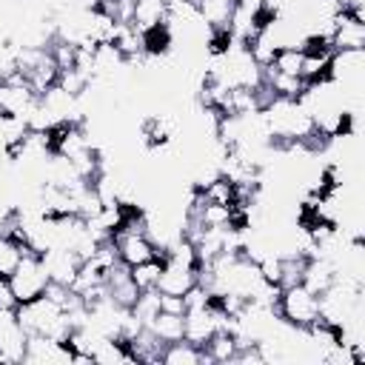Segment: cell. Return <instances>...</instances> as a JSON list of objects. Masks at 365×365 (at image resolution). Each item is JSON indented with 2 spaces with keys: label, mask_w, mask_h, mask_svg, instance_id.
Listing matches in <instances>:
<instances>
[{
  "label": "cell",
  "mask_w": 365,
  "mask_h": 365,
  "mask_svg": "<svg viewBox=\"0 0 365 365\" xmlns=\"http://www.w3.org/2000/svg\"><path fill=\"white\" fill-rule=\"evenodd\" d=\"M14 314H17V322L23 325V331L29 336H51V339L66 342L68 334H71V328H74L71 319L66 317V311L57 302H51L48 297L17 302Z\"/></svg>",
  "instance_id": "obj_1"
},
{
  "label": "cell",
  "mask_w": 365,
  "mask_h": 365,
  "mask_svg": "<svg viewBox=\"0 0 365 365\" xmlns=\"http://www.w3.org/2000/svg\"><path fill=\"white\" fill-rule=\"evenodd\" d=\"M274 311L291 328H308L311 322L319 319V294H314L302 282L285 285L279 291V299H277V308Z\"/></svg>",
  "instance_id": "obj_2"
},
{
  "label": "cell",
  "mask_w": 365,
  "mask_h": 365,
  "mask_svg": "<svg viewBox=\"0 0 365 365\" xmlns=\"http://www.w3.org/2000/svg\"><path fill=\"white\" fill-rule=\"evenodd\" d=\"M9 282H11V291H14L17 302H29V299L43 297V291L48 285V274H46V268L40 262V254L26 251L23 259L17 262V268L11 271Z\"/></svg>",
  "instance_id": "obj_3"
},
{
  "label": "cell",
  "mask_w": 365,
  "mask_h": 365,
  "mask_svg": "<svg viewBox=\"0 0 365 365\" xmlns=\"http://www.w3.org/2000/svg\"><path fill=\"white\" fill-rule=\"evenodd\" d=\"M29 334L17 322L14 308H0V365H17L26 356Z\"/></svg>",
  "instance_id": "obj_4"
},
{
  "label": "cell",
  "mask_w": 365,
  "mask_h": 365,
  "mask_svg": "<svg viewBox=\"0 0 365 365\" xmlns=\"http://www.w3.org/2000/svg\"><path fill=\"white\" fill-rule=\"evenodd\" d=\"M194 285H197V262L163 257V271H160V279H157V291L160 294L185 297V291L194 288Z\"/></svg>",
  "instance_id": "obj_5"
},
{
  "label": "cell",
  "mask_w": 365,
  "mask_h": 365,
  "mask_svg": "<svg viewBox=\"0 0 365 365\" xmlns=\"http://www.w3.org/2000/svg\"><path fill=\"white\" fill-rule=\"evenodd\" d=\"M365 48V20L351 11H336L331 20V51Z\"/></svg>",
  "instance_id": "obj_6"
},
{
  "label": "cell",
  "mask_w": 365,
  "mask_h": 365,
  "mask_svg": "<svg viewBox=\"0 0 365 365\" xmlns=\"http://www.w3.org/2000/svg\"><path fill=\"white\" fill-rule=\"evenodd\" d=\"M40 262H43V268L48 274V282H60V285H68L71 288V282H74L77 268H80L83 259H80L77 251L54 245V248H48V251L40 254Z\"/></svg>",
  "instance_id": "obj_7"
},
{
  "label": "cell",
  "mask_w": 365,
  "mask_h": 365,
  "mask_svg": "<svg viewBox=\"0 0 365 365\" xmlns=\"http://www.w3.org/2000/svg\"><path fill=\"white\" fill-rule=\"evenodd\" d=\"M23 362H29V365H68L71 348L60 339H51V336H29Z\"/></svg>",
  "instance_id": "obj_8"
},
{
  "label": "cell",
  "mask_w": 365,
  "mask_h": 365,
  "mask_svg": "<svg viewBox=\"0 0 365 365\" xmlns=\"http://www.w3.org/2000/svg\"><path fill=\"white\" fill-rule=\"evenodd\" d=\"M334 279H336V271H334L331 259H325V257H305L302 277H299V282L305 288H311L314 294H322Z\"/></svg>",
  "instance_id": "obj_9"
},
{
  "label": "cell",
  "mask_w": 365,
  "mask_h": 365,
  "mask_svg": "<svg viewBox=\"0 0 365 365\" xmlns=\"http://www.w3.org/2000/svg\"><path fill=\"white\" fill-rule=\"evenodd\" d=\"M165 20H168V0H134L131 26H137L140 31H154L165 26Z\"/></svg>",
  "instance_id": "obj_10"
},
{
  "label": "cell",
  "mask_w": 365,
  "mask_h": 365,
  "mask_svg": "<svg viewBox=\"0 0 365 365\" xmlns=\"http://www.w3.org/2000/svg\"><path fill=\"white\" fill-rule=\"evenodd\" d=\"M160 362L163 365H200V362H208V359H205V351L200 345H194L188 339H177V342L163 345Z\"/></svg>",
  "instance_id": "obj_11"
},
{
  "label": "cell",
  "mask_w": 365,
  "mask_h": 365,
  "mask_svg": "<svg viewBox=\"0 0 365 365\" xmlns=\"http://www.w3.org/2000/svg\"><path fill=\"white\" fill-rule=\"evenodd\" d=\"M237 348H240L237 334L222 331V328H220V331H214V334L208 336V342L202 345V351H205V359H208V362H234Z\"/></svg>",
  "instance_id": "obj_12"
},
{
  "label": "cell",
  "mask_w": 365,
  "mask_h": 365,
  "mask_svg": "<svg viewBox=\"0 0 365 365\" xmlns=\"http://www.w3.org/2000/svg\"><path fill=\"white\" fill-rule=\"evenodd\" d=\"M145 328H148L163 345L182 339V331H185V325H182V314H171V311H157L154 319H151Z\"/></svg>",
  "instance_id": "obj_13"
},
{
  "label": "cell",
  "mask_w": 365,
  "mask_h": 365,
  "mask_svg": "<svg viewBox=\"0 0 365 365\" xmlns=\"http://www.w3.org/2000/svg\"><path fill=\"white\" fill-rule=\"evenodd\" d=\"M94 362H100V365H137V359H134L128 342L120 339V336L103 339L100 348L94 351Z\"/></svg>",
  "instance_id": "obj_14"
},
{
  "label": "cell",
  "mask_w": 365,
  "mask_h": 365,
  "mask_svg": "<svg viewBox=\"0 0 365 365\" xmlns=\"http://www.w3.org/2000/svg\"><path fill=\"white\" fill-rule=\"evenodd\" d=\"M160 271H163V257H154V259H145V262H137L128 268L134 285L140 291H151L157 288V279H160Z\"/></svg>",
  "instance_id": "obj_15"
},
{
  "label": "cell",
  "mask_w": 365,
  "mask_h": 365,
  "mask_svg": "<svg viewBox=\"0 0 365 365\" xmlns=\"http://www.w3.org/2000/svg\"><path fill=\"white\" fill-rule=\"evenodd\" d=\"M26 248L17 237L0 234V277H11V271L17 268V262L23 259Z\"/></svg>",
  "instance_id": "obj_16"
},
{
  "label": "cell",
  "mask_w": 365,
  "mask_h": 365,
  "mask_svg": "<svg viewBox=\"0 0 365 365\" xmlns=\"http://www.w3.org/2000/svg\"><path fill=\"white\" fill-rule=\"evenodd\" d=\"M302 48L299 46H291V48H277V54H274V60H271V66L268 68H274V71H282V74H294V77H299V68H302Z\"/></svg>",
  "instance_id": "obj_17"
},
{
  "label": "cell",
  "mask_w": 365,
  "mask_h": 365,
  "mask_svg": "<svg viewBox=\"0 0 365 365\" xmlns=\"http://www.w3.org/2000/svg\"><path fill=\"white\" fill-rule=\"evenodd\" d=\"M17 71V51L11 40H0V83Z\"/></svg>",
  "instance_id": "obj_18"
},
{
  "label": "cell",
  "mask_w": 365,
  "mask_h": 365,
  "mask_svg": "<svg viewBox=\"0 0 365 365\" xmlns=\"http://www.w3.org/2000/svg\"><path fill=\"white\" fill-rule=\"evenodd\" d=\"M160 311H171V314H185V299L177 294H160Z\"/></svg>",
  "instance_id": "obj_19"
},
{
  "label": "cell",
  "mask_w": 365,
  "mask_h": 365,
  "mask_svg": "<svg viewBox=\"0 0 365 365\" xmlns=\"http://www.w3.org/2000/svg\"><path fill=\"white\" fill-rule=\"evenodd\" d=\"M0 308H17V297L11 291L9 277H0Z\"/></svg>",
  "instance_id": "obj_20"
}]
</instances>
